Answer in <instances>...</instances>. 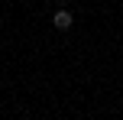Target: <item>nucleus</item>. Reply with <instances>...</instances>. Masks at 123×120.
Listing matches in <instances>:
<instances>
[{"label": "nucleus", "mask_w": 123, "mask_h": 120, "mask_svg": "<svg viewBox=\"0 0 123 120\" xmlns=\"http://www.w3.org/2000/svg\"><path fill=\"white\" fill-rule=\"evenodd\" d=\"M71 23H74L71 10H68V6H58L55 16H52V26H55V29H71Z\"/></svg>", "instance_id": "1"}]
</instances>
